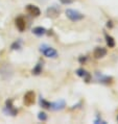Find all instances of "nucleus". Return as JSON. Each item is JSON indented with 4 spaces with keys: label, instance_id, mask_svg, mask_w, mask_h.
<instances>
[{
    "label": "nucleus",
    "instance_id": "nucleus-1",
    "mask_svg": "<svg viewBox=\"0 0 118 124\" xmlns=\"http://www.w3.org/2000/svg\"><path fill=\"white\" fill-rule=\"evenodd\" d=\"M39 51L45 57H48V58H57L59 56L58 51L55 50L53 47L47 45V44H42V45H40Z\"/></svg>",
    "mask_w": 118,
    "mask_h": 124
},
{
    "label": "nucleus",
    "instance_id": "nucleus-2",
    "mask_svg": "<svg viewBox=\"0 0 118 124\" xmlns=\"http://www.w3.org/2000/svg\"><path fill=\"white\" fill-rule=\"evenodd\" d=\"M65 14H66V17H67L71 22H79V21H82V20H84V18H85L84 14H82L81 12L73 9V8H67Z\"/></svg>",
    "mask_w": 118,
    "mask_h": 124
},
{
    "label": "nucleus",
    "instance_id": "nucleus-3",
    "mask_svg": "<svg viewBox=\"0 0 118 124\" xmlns=\"http://www.w3.org/2000/svg\"><path fill=\"white\" fill-rule=\"evenodd\" d=\"M95 79H96L97 82H99V84H101V85H112L113 81H114V78L112 76L106 75V74L101 73V72H98V71L95 72Z\"/></svg>",
    "mask_w": 118,
    "mask_h": 124
},
{
    "label": "nucleus",
    "instance_id": "nucleus-4",
    "mask_svg": "<svg viewBox=\"0 0 118 124\" xmlns=\"http://www.w3.org/2000/svg\"><path fill=\"white\" fill-rule=\"evenodd\" d=\"M3 112H4L5 115L8 116H12V117H15L17 116L18 114V109L16 108H14V104H13V99H8L5 102V106L3 108Z\"/></svg>",
    "mask_w": 118,
    "mask_h": 124
},
{
    "label": "nucleus",
    "instance_id": "nucleus-5",
    "mask_svg": "<svg viewBox=\"0 0 118 124\" xmlns=\"http://www.w3.org/2000/svg\"><path fill=\"white\" fill-rule=\"evenodd\" d=\"M60 14H61V8H60V6L57 4L51 5L49 8H47V9H46V15L51 19L58 18V17L60 16Z\"/></svg>",
    "mask_w": 118,
    "mask_h": 124
},
{
    "label": "nucleus",
    "instance_id": "nucleus-6",
    "mask_svg": "<svg viewBox=\"0 0 118 124\" xmlns=\"http://www.w3.org/2000/svg\"><path fill=\"white\" fill-rule=\"evenodd\" d=\"M34 101H36V93L34 91H28L24 94L23 97V103L26 106H32Z\"/></svg>",
    "mask_w": 118,
    "mask_h": 124
},
{
    "label": "nucleus",
    "instance_id": "nucleus-7",
    "mask_svg": "<svg viewBox=\"0 0 118 124\" xmlns=\"http://www.w3.org/2000/svg\"><path fill=\"white\" fill-rule=\"evenodd\" d=\"M75 73H76V75H77L78 77L84 78V81L87 82V84H89V82L91 81V79H92L91 74H90L87 70H85L84 68H78L77 70L75 71Z\"/></svg>",
    "mask_w": 118,
    "mask_h": 124
},
{
    "label": "nucleus",
    "instance_id": "nucleus-8",
    "mask_svg": "<svg viewBox=\"0 0 118 124\" xmlns=\"http://www.w3.org/2000/svg\"><path fill=\"white\" fill-rule=\"evenodd\" d=\"M66 108V101L64 99H60L59 101H55V102H50V109L51 111H54V112H58V111H62Z\"/></svg>",
    "mask_w": 118,
    "mask_h": 124
},
{
    "label": "nucleus",
    "instance_id": "nucleus-9",
    "mask_svg": "<svg viewBox=\"0 0 118 124\" xmlns=\"http://www.w3.org/2000/svg\"><path fill=\"white\" fill-rule=\"evenodd\" d=\"M15 25H16L17 29H18L20 32H23L24 30L26 29V22H25V19H24L22 16H18V17H17V18L15 19Z\"/></svg>",
    "mask_w": 118,
    "mask_h": 124
},
{
    "label": "nucleus",
    "instance_id": "nucleus-10",
    "mask_svg": "<svg viewBox=\"0 0 118 124\" xmlns=\"http://www.w3.org/2000/svg\"><path fill=\"white\" fill-rule=\"evenodd\" d=\"M25 9H26V12L28 13L30 16H33V17H39L41 15V9L38 8L37 5L27 4L25 6Z\"/></svg>",
    "mask_w": 118,
    "mask_h": 124
},
{
    "label": "nucleus",
    "instance_id": "nucleus-11",
    "mask_svg": "<svg viewBox=\"0 0 118 124\" xmlns=\"http://www.w3.org/2000/svg\"><path fill=\"white\" fill-rule=\"evenodd\" d=\"M107 53H108V50L105 47H96L93 50V56H94V58H97V60L105 57L107 55Z\"/></svg>",
    "mask_w": 118,
    "mask_h": 124
},
{
    "label": "nucleus",
    "instance_id": "nucleus-12",
    "mask_svg": "<svg viewBox=\"0 0 118 124\" xmlns=\"http://www.w3.org/2000/svg\"><path fill=\"white\" fill-rule=\"evenodd\" d=\"M43 66H44V63L43 61H39L37 63V65L34 67V69L32 70V74L34 75V76H38V75H40L42 73L43 71Z\"/></svg>",
    "mask_w": 118,
    "mask_h": 124
},
{
    "label": "nucleus",
    "instance_id": "nucleus-13",
    "mask_svg": "<svg viewBox=\"0 0 118 124\" xmlns=\"http://www.w3.org/2000/svg\"><path fill=\"white\" fill-rule=\"evenodd\" d=\"M32 32L37 37H43V36H45V34L47 33V29L45 28V27H43V26H36V27H34L33 28Z\"/></svg>",
    "mask_w": 118,
    "mask_h": 124
},
{
    "label": "nucleus",
    "instance_id": "nucleus-14",
    "mask_svg": "<svg viewBox=\"0 0 118 124\" xmlns=\"http://www.w3.org/2000/svg\"><path fill=\"white\" fill-rule=\"evenodd\" d=\"M105 38H106L107 45L109 46V48H114L115 47L116 42H115V40H114V38L112 36H110V34H108V33H105Z\"/></svg>",
    "mask_w": 118,
    "mask_h": 124
},
{
    "label": "nucleus",
    "instance_id": "nucleus-15",
    "mask_svg": "<svg viewBox=\"0 0 118 124\" xmlns=\"http://www.w3.org/2000/svg\"><path fill=\"white\" fill-rule=\"evenodd\" d=\"M22 48V40L18 39L17 41L12 43L11 45V50H20Z\"/></svg>",
    "mask_w": 118,
    "mask_h": 124
},
{
    "label": "nucleus",
    "instance_id": "nucleus-16",
    "mask_svg": "<svg viewBox=\"0 0 118 124\" xmlns=\"http://www.w3.org/2000/svg\"><path fill=\"white\" fill-rule=\"evenodd\" d=\"M39 102H40V105H41V108H46V109H50V102H49V101H47L46 99L42 97V96H40Z\"/></svg>",
    "mask_w": 118,
    "mask_h": 124
},
{
    "label": "nucleus",
    "instance_id": "nucleus-17",
    "mask_svg": "<svg viewBox=\"0 0 118 124\" xmlns=\"http://www.w3.org/2000/svg\"><path fill=\"white\" fill-rule=\"evenodd\" d=\"M38 119L42 122H46L47 119H48V115L45 112H40L39 114H38Z\"/></svg>",
    "mask_w": 118,
    "mask_h": 124
},
{
    "label": "nucleus",
    "instance_id": "nucleus-18",
    "mask_svg": "<svg viewBox=\"0 0 118 124\" xmlns=\"http://www.w3.org/2000/svg\"><path fill=\"white\" fill-rule=\"evenodd\" d=\"M87 60H88V57H87L86 55H81V56L78 57V63L81 64V65H85Z\"/></svg>",
    "mask_w": 118,
    "mask_h": 124
},
{
    "label": "nucleus",
    "instance_id": "nucleus-19",
    "mask_svg": "<svg viewBox=\"0 0 118 124\" xmlns=\"http://www.w3.org/2000/svg\"><path fill=\"white\" fill-rule=\"evenodd\" d=\"M62 4H64V5H69V4H72L75 0H59Z\"/></svg>",
    "mask_w": 118,
    "mask_h": 124
},
{
    "label": "nucleus",
    "instance_id": "nucleus-20",
    "mask_svg": "<svg viewBox=\"0 0 118 124\" xmlns=\"http://www.w3.org/2000/svg\"><path fill=\"white\" fill-rule=\"evenodd\" d=\"M94 123H107L105 120H102L101 119V117H99V116H96V119L94 120Z\"/></svg>",
    "mask_w": 118,
    "mask_h": 124
},
{
    "label": "nucleus",
    "instance_id": "nucleus-21",
    "mask_svg": "<svg viewBox=\"0 0 118 124\" xmlns=\"http://www.w3.org/2000/svg\"><path fill=\"white\" fill-rule=\"evenodd\" d=\"M113 26H114V25H113V22L111 21V20H109V21L107 22V27L111 29V28H113Z\"/></svg>",
    "mask_w": 118,
    "mask_h": 124
},
{
    "label": "nucleus",
    "instance_id": "nucleus-22",
    "mask_svg": "<svg viewBox=\"0 0 118 124\" xmlns=\"http://www.w3.org/2000/svg\"><path fill=\"white\" fill-rule=\"evenodd\" d=\"M117 121H118V115H117Z\"/></svg>",
    "mask_w": 118,
    "mask_h": 124
}]
</instances>
